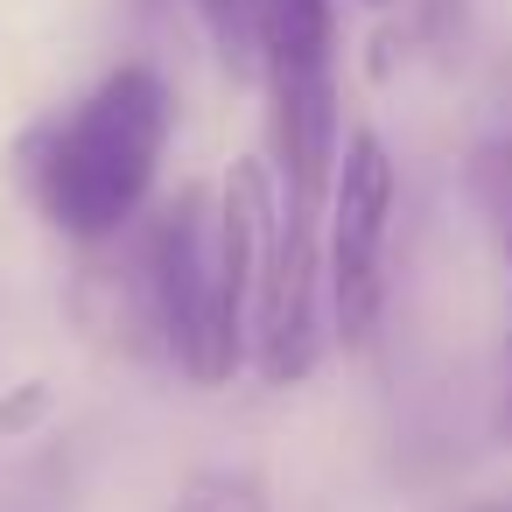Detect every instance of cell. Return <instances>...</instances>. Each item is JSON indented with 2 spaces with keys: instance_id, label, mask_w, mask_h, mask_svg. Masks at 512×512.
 <instances>
[{
  "instance_id": "6da1fadb",
  "label": "cell",
  "mask_w": 512,
  "mask_h": 512,
  "mask_svg": "<svg viewBox=\"0 0 512 512\" xmlns=\"http://www.w3.org/2000/svg\"><path fill=\"white\" fill-rule=\"evenodd\" d=\"M267 225L274 169L267 155H246L218 190L183 183L162 211H141L120 232L155 351L197 386H225L253 358V288L267 260Z\"/></svg>"
},
{
  "instance_id": "7a4b0ae2",
  "label": "cell",
  "mask_w": 512,
  "mask_h": 512,
  "mask_svg": "<svg viewBox=\"0 0 512 512\" xmlns=\"http://www.w3.org/2000/svg\"><path fill=\"white\" fill-rule=\"evenodd\" d=\"M176 134V99L155 64L106 71L78 106L29 127L15 148V176L29 204L78 246H113L155 197L162 155Z\"/></svg>"
},
{
  "instance_id": "3957f363",
  "label": "cell",
  "mask_w": 512,
  "mask_h": 512,
  "mask_svg": "<svg viewBox=\"0 0 512 512\" xmlns=\"http://www.w3.org/2000/svg\"><path fill=\"white\" fill-rule=\"evenodd\" d=\"M393 204H400V169L372 127L344 134L330 204H323V302L330 330L344 351L372 344L386 316V246H393Z\"/></svg>"
},
{
  "instance_id": "277c9868",
  "label": "cell",
  "mask_w": 512,
  "mask_h": 512,
  "mask_svg": "<svg viewBox=\"0 0 512 512\" xmlns=\"http://www.w3.org/2000/svg\"><path fill=\"white\" fill-rule=\"evenodd\" d=\"M169 512H274V491L260 470H232V463H211L197 477H183L176 505Z\"/></svg>"
},
{
  "instance_id": "5b68a950",
  "label": "cell",
  "mask_w": 512,
  "mask_h": 512,
  "mask_svg": "<svg viewBox=\"0 0 512 512\" xmlns=\"http://www.w3.org/2000/svg\"><path fill=\"white\" fill-rule=\"evenodd\" d=\"M225 71H260V0H190Z\"/></svg>"
},
{
  "instance_id": "8992f818",
  "label": "cell",
  "mask_w": 512,
  "mask_h": 512,
  "mask_svg": "<svg viewBox=\"0 0 512 512\" xmlns=\"http://www.w3.org/2000/svg\"><path fill=\"white\" fill-rule=\"evenodd\" d=\"M470 197L498 239V253L512 260V134H491L477 155H470Z\"/></svg>"
},
{
  "instance_id": "52a82bcc",
  "label": "cell",
  "mask_w": 512,
  "mask_h": 512,
  "mask_svg": "<svg viewBox=\"0 0 512 512\" xmlns=\"http://www.w3.org/2000/svg\"><path fill=\"white\" fill-rule=\"evenodd\" d=\"M491 435L512 449V337H505V379H498V400H491Z\"/></svg>"
},
{
  "instance_id": "ba28073f",
  "label": "cell",
  "mask_w": 512,
  "mask_h": 512,
  "mask_svg": "<svg viewBox=\"0 0 512 512\" xmlns=\"http://www.w3.org/2000/svg\"><path fill=\"white\" fill-rule=\"evenodd\" d=\"M358 8H393V0H358Z\"/></svg>"
},
{
  "instance_id": "9c48e42d",
  "label": "cell",
  "mask_w": 512,
  "mask_h": 512,
  "mask_svg": "<svg viewBox=\"0 0 512 512\" xmlns=\"http://www.w3.org/2000/svg\"><path fill=\"white\" fill-rule=\"evenodd\" d=\"M491 512H512V505H491Z\"/></svg>"
}]
</instances>
